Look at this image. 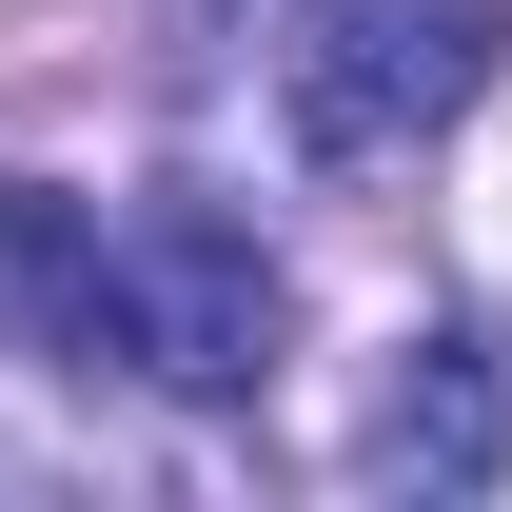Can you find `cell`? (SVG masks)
<instances>
[{
  "instance_id": "obj_4",
  "label": "cell",
  "mask_w": 512,
  "mask_h": 512,
  "mask_svg": "<svg viewBox=\"0 0 512 512\" xmlns=\"http://www.w3.org/2000/svg\"><path fill=\"white\" fill-rule=\"evenodd\" d=\"M0 335L60 355V375H99V197L0 178Z\"/></svg>"
},
{
  "instance_id": "obj_2",
  "label": "cell",
  "mask_w": 512,
  "mask_h": 512,
  "mask_svg": "<svg viewBox=\"0 0 512 512\" xmlns=\"http://www.w3.org/2000/svg\"><path fill=\"white\" fill-rule=\"evenodd\" d=\"M493 79H512V0H335L316 40H296V158L316 178H394Z\"/></svg>"
},
{
  "instance_id": "obj_1",
  "label": "cell",
  "mask_w": 512,
  "mask_h": 512,
  "mask_svg": "<svg viewBox=\"0 0 512 512\" xmlns=\"http://www.w3.org/2000/svg\"><path fill=\"white\" fill-rule=\"evenodd\" d=\"M276 256H256V217H217V197H138V217H99V375L138 394H256L276 375Z\"/></svg>"
},
{
  "instance_id": "obj_5",
  "label": "cell",
  "mask_w": 512,
  "mask_h": 512,
  "mask_svg": "<svg viewBox=\"0 0 512 512\" xmlns=\"http://www.w3.org/2000/svg\"><path fill=\"white\" fill-rule=\"evenodd\" d=\"M276 20H296V0H158V60H178V79H217V60H256Z\"/></svg>"
},
{
  "instance_id": "obj_3",
  "label": "cell",
  "mask_w": 512,
  "mask_h": 512,
  "mask_svg": "<svg viewBox=\"0 0 512 512\" xmlns=\"http://www.w3.org/2000/svg\"><path fill=\"white\" fill-rule=\"evenodd\" d=\"M375 473L394 493H493L512 473V394H493V355L473 335H394V394H375Z\"/></svg>"
}]
</instances>
